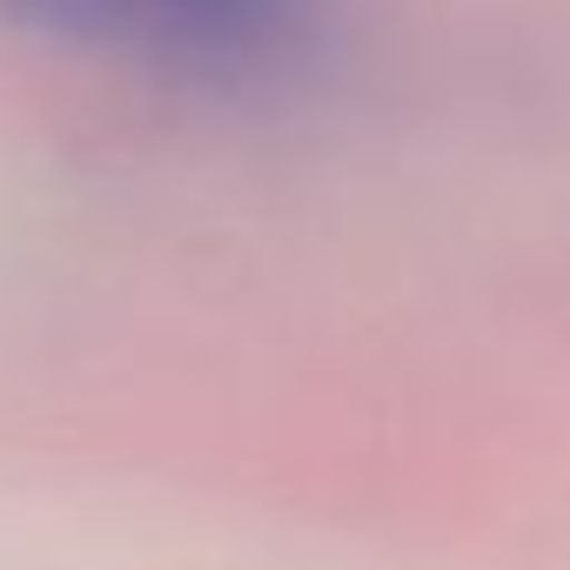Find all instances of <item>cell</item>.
<instances>
[{
    "instance_id": "6da1fadb",
    "label": "cell",
    "mask_w": 570,
    "mask_h": 570,
    "mask_svg": "<svg viewBox=\"0 0 570 570\" xmlns=\"http://www.w3.org/2000/svg\"><path fill=\"white\" fill-rule=\"evenodd\" d=\"M0 21L181 88L268 95L336 48L343 0H0Z\"/></svg>"
}]
</instances>
